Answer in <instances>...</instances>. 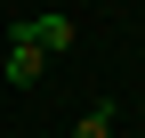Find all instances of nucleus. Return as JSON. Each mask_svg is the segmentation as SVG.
Listing matches in <instances>:
<instances>
[{
    "label": "nucleus",
    "instance_id": "obj_1",
    "mask_svg": "<svg viewBox=\"0 0 145 138\" xmlns=\"http://www.w3.org/2000/svg\"><path fill=\"white\" fill-rule=\"evenodd\" d=\"M8 41L40 49V57H65V49L81 41V25H72V16H16V25H8Z\"/></svg>",
    "mask_w": 145,
    "mask_h": 138
},
{
    "label": "nucleus",
    "instance_id": "obj_3",
    "mask_svg": "<svg viewBox=\"0 0 145 138\" xmlns=\"http://www.w3.org/2000/svg\"><path fill=\"white\" fill-rule=\"evenodd\" d=\"M72 138H113V106H89L81 122H72Z\"/></svg>",
    "mask_w": 145,
    "mask_h": 138
},
{
    "label": "nucleus",
    "instance_id": "obj_2",
    "mask_svg": "<svg viewBox=\"0 0 145 138\" xmlns=\"http://www.w3.org/2000/svg\"><path fill=\"white\" fill-rule=\"evenodd\" d=\"M40 73H48V57H40V49H24V41H8V81H16V90H32Z\"/></svg>",
    "mask_w": 145,
    "mask_h": 138
}]
</instances>
